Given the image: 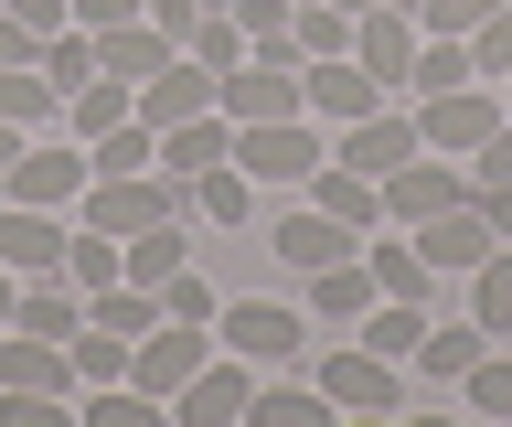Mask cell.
<instances>
[{
	"instance_id": "6da1fadb",
	"label": "cell",
	"mask_w": 512,
	"mask_h": 427,
	"mask_svg": "<svg viewBox=\"0 0 512 427\" xmlns=\"http://www.w3.org/2000/svg\"><path fill=\"white\" fill-rule=\"evenodd\" d=\"M320 395H331V406H342V417H395V406H406V363H384L374 342H331V353H320Z\"/></svg>"
},
{
	"instance_id": "7a4b0ae2",
	"label": "cell",
	"mask_w": 512,
	"mask_h": 427,
	"mask_svg": "<svg viewBox=\"0 0 512 427\" xmlns=\"http://www.w3.org/2000/svg\"><path fill=\"white\" fill-rule=\"evenodd\" d=\"M86 139H22V161L0 171V203H43V214H75L86 203Z\"/></svg>"
},
{
	"instance_id": "3957f363",
	"label": "cell",
	"mask_w": 512,
	"mask_h": 427,
	"mask_svg": "<svg viewBox=\"0 0 512 427\" xmlns=\"http://www.w3.org/2000/svg\"><path fill=\"white\" fill-rule=\"evenodd\" d=\"M203 363H214V321H160V331H139V342H128V385L171 406Z\"/></svg>"
},
{
	"instance_id": "277c9868",
	"label": "cell",
	"mask_w": 512,
	"mask_h": 427,
	"mask_svg": "<svg viewBox=\"0 0 512 427\" xmlns=\"http://www.w3.org/2000/svg\"><path fill=\"white\" fill-rule=\"evenodd\" d=\"M235 161H246L256 182H310V171L331 161V129H320L310 107H299V118H256V129H235Z\"/></svg>"
},
{
	"instance_id": "5b68a950",
	"label": "cell",
	"mask_w": 512,
	"mask_h": 427,
	"mask_svg": "<svg viewBox=\"0 0 512 427\" xmlns=\"http://www.w3.org/2000/svg\"><path fill=\"white\" fill-rule=\"evenodd\" d=\"M416 129L438 161H470L480 139L502 129V86H448V97H416Z\"/></svg>"
},
{
	"instance_id": "8992f818",
	"label": "cell",
	"mask_w": 512,
	"mask_h": 427,
	"mask_svg": "<svg viewBox=\"0 0 512 427\" xmlns=\"http://www.w3.org/2000/svg\"><path fill=\"white\" fill-rule=\"evenodd\" d=\"M246 406H256V363L224 353V342H214V363L171 395V417H182V427H246Z\"/></svg>"
},
{
	"instance_id": "52a82bcc",
	"label": "cell",
	"mask_w": 512,
	"mask_h": 427,
	"mask_svg": "<svg viewBox=\"0 0 512 427\" xmlns=\"http://www.w3.org/2000/svg\"><path fill=\"white\" fill-rule=\"evenodd\" d=\"M214 342L246 363H288L299 342H310V310H278V299H235V310H214Z\"/></svg>"
},
{
	"instance_id": "ba28073f",
	"label": "cell",
	"mask_w": 512,
	"mask_h": 427,
	"mask_svg": "<svg viewBox=\"0 0 512 427\" xmlns=\"http://www.w3.org/2000/svg\"><path fill=\"white\" fill-rule=\"evenodd\" d=\"M299 107H310L320 129H352V118H374V107H384V86L352 65V54H310V65H299Z\"/></svg>"
},
{
	"instance_id": "9c48e42d",
	"label": "cell",
	"mask_w": 512,
	"mask_h": 427,
	"mask_svg": "<svg viewBox=\"0 0 512 427\" xmlns=\"http://www.w3.org/2000/svg\"><path fill=\"white\" fill-rule=\"evenodd\" d=\"M427 150V129H416V107H374V118H352V129H331V161L342 171H395V161H416Z\"/></svg>"
},
{
	"instance_id": "30bf717a",
	"label": "cell",
	"mask_w": 512,
	"mask_h": 427,
	"mask_svg": "<svg viewBox=\"0 0 512 427\" xmlns=\"http://www.w3.org/2000/svg\"><path fill=\"white\" fill-rule=\"evenodd\" d=\"M448 203H470V171H448L438 150H416V161L384 171V225H427V214H448Z\"/></svg>"
},
{
	"instance_id": "8fae6325",
	"label": "cell",
	"mask_w": 512,
	"mask_h": 427,
	"mask_svg": "<svg viewBox=\"0 0 512 427\" xmlns=\"http://www.w3.org/2000/svg\"><path fill=\"white\" fill-rule=\"evenodd\" d=\"M352 65L395 97V86L416 75V11H395V0H384V11H352Z\"/></svg>"
},
{
	"instance_id": "7c38bea8",
	"label": "cell",
	"mask_w": 512,
	"mask_h": 427,
	"mask_svg": "<svg viewBox=\"0 0 512 427\" xmlns=\"http://www.w3.org/2000/svg\"><path fill=\"white\" fill-rule=\"evenodd\" d=\"M64 246H75V225H64V214H43V203H0V257L22 267V278H54Z\"/></svg>"
},
{
	"instance_id": "4fadbf2b",
	"label": "cell",
	"mask_w": 512,
	"mask_h": 427,
	"mask_svg": "<svg viewBox=\"0 0 512 427\" xmlns=\"http://www.w3.org/2000/svg\"><path fill=\"white\" fill-rule=\"evenodd\" d=\"M416 235V246H427V267H438V278H448V267H480V257H491V246H502V235H491V214H480V203H448V214H427V225H406Z\"/></svg>"
},
{
	"instance_id": "5bb4252c",
	"label": "cell",
	"mask_w": 512,
	"mask_h": 427,
	"mask_svg": "<svg viewBox=\"0 0 512 427\" xmlns=\"http://www.w3.org/2000/svg\"><path fill=\"white\" fill-rule=\"evenodd\" d=\"M374 299H384V289H374V267H363V246L331 257V267H310V321H320V331H352Z\"/></svg>"
},
{
	"instance_id": "9a60e30c",
	"label": "cell",
	"mask_w": 512,
	"mask_h": 427,
	"mask_svg": "<svg viewBox=\"0 0 512 427\" xmlns=\"http://www.w3.org/2000/svg\"><path fill=\"white\" fill-rule=\"evenodd\" d=\"M203 107H214V65H192V54H171V65L139 86V118H150V129H182Z\"/></svg>"
},
{
	"instance_id": "2e32d148",
	"label": "cell",
	"mask_w": 512,
	"mask_h": 427,
	"mask_svg": "<svg viewBox=\"0 0 512 427\" xmlns=\"http://www.w3.org/2000/svg\"><path fill=\"white\" fill-rule=\"evenodd\" d=\"M267 246H278V257L299 267V278H310V267H331V257H352V246H363V235H352L342 214H320V203H299V214H278V235H267Z\"/></svg>"
},
{
	"instance_id": "e0dca14e",
	"label": "cell",
	"mask_w": 512,
	"mask_h": 427,
	"mask_svg": "<svg viewBox=\"0 0 512 427\" xmlns=\"http://www.w3.org/2000/svg\"><path fill=\"white\" fill-rule=\"evenodd\" d=\"M11 331H32V342H75V331H86V289H75V278H22V310H11Z\"/></svg>"
},
{
	"instance_id": "ac0fdd59",
	"label": "cell",
	"mask_w": 512,
	"mask_h": 427,
	"mask_svg": "<svg viewBox=\"0 0 512 427\" xmlns=\"http://www.w3.org/2000/svg\"><path fill=\"white\" fill-rule=\"evenodd\" d=\"M171 54H182V43L160 33L150 11H139V22H118V33H96V65L118 75V86H150V75H160V65H171Z\"/></svg>"
},
{
	"instance_id": "d6986e66",
	"label": "cell",
	"mask_w": 512,
	"mask_h": 427,
	"mask_svg": "<svg viewBox=\"0 0 512 427\" xmlns=\"http://www.w3.org/2000/svg\"><path fill=\"white\" fill-rule=\"evenodd\" d=\"M0 385L11 395H64L75 385V353L64 342H32V331H0Z\"/></svg>"
},
{
	"instance_id": "ffe728a7",
	"label": "cell",
	"mask_w": 512,
	"mask_h": 427,
	"mask_svg": "<svg viewBox=\"0 0 512 427\" xmlns=\"http://www.w3.org/2000/svg\"><path fill=\"white\" fill-rule=\"evenodd\" d=\"M214 161H235V118H224V107L160 129V171H171V182H192V171H214Z\"/></svg>"
},
{
	"instance_id": "44dd1931",
	"label": "cell",
	"mask_w": 512,
	"mask_h": 427,
	"mask_svg": "<svg viewBox=\"0 0 512 427\" xmlns=\"http://www.w3.org/2000/svg\"><path fill=\"white\" fill-rule=\"evenodd\" d=\"M182 193H192V225H256V171H246V161L192 171Z\"/></svg>"
},
{
	"instance_id": "7402d4cb",
	"label": "cell",
	"mask_w": 512,
	"mask_h": 427,
	"mask_svg": "<svg viewBox=\"0 0 512 427\" xmlns=\"http://www.w3.org/2000/svg\"><path fill=\"white\" fill-rule=\"evenodd\" d=\"M310 203H320V214H342L352 235H374V225H384V182H374V171H342V161H320V171H310Z\"/></svg>"
},
{
	"instance_id": "603a6c76",
	"label": "cell",
	"mask_w": 512,
	"mask_h": 427,
	"mask_svg": "<svg viewBox=\"0 0 512 427\" xmlns=\"http://www.w3.org/2000/svg\"><path fill=\"white\" fill-rule=\"evenodd\" d=\"M352 342H374L384 363H416V342H427V299H374V310L352 321Z\"/></svg>"
},
{
	"instance_id": "cb8c5ba5",
	"label": "cell",
	"mask_w": 512,
	"mask_h": 427,
	"mask_svg": "<svg viewBox=\"0 0 512 427\" xmlns=\"http://www.w3.org/2000/svg\"><path fill=\"white\" fill-rule=\"evenodd\" d=\"M363 267H374V289H384V299H427V278H438V267H427V246H416L406 225L374 235V246H363Z\"/></svg>"
},
{
	"instance_id": "d4e9b609",
	"label": "cell",
	"mask_w": 512,
	"mask_h": 427,
	"mask_svg": "<svg viewBox=\"0 0 512 427\" xmlns=\"http://www.w3.org/2000/svg\"><path fill=\"white\" fill-rule=\"evenodd\" d=\"M118 118H139V86H118V75L96 65L86 86H75V97H64V129L75 139H96V129H118Z\"/></svg>"
},
{
	"instance_id": "484cf974",
	"label": "cell",
	"mask_w": 512,
	"mask_h": 427,
	"mask_svg": "<svg viewBox=\"0 0 512 427\" xmlns=\"http://www.w3.org/2000/svg\"><path fill=\"white\" fill-rule=\"evenodd\" d=\"M480 353H491V331H480V321H427V342H416L427 385H459V374H470Z\"/></svg>"
},
{
	"instance_id": "4316f807",
	"label": "cell",
	"mask_w": 512,
	"mask_h": 427,
	"mask_svg": "<svg viewBox=\"0 0 512 427\" xmlns=\"http://www.w3.org/2000/svg\"><path fill=\"white\" fill-rule=\"evenodd\" d=\"M416 97H448V86H480V65H470V43L459 33H416V75H406Z\"/></svg>"
},
{
	"instance_id": "83f0119b",
	"label": "cell",
	"mask_w": 512,
	"mask_h": 427,
	"mask_svg": "<svg viewBox=\"0 0 512 427\" xmlns=\"http://www.w3.org/2000/svg\"><path fill=\"white\" fill-rule=\"evenodd\" d=\"M470 321L491 331V342H512V246H491V257L470 267Z\"/></svg>"
},
{
	"instance_id": "f1b7e54d",
	"label": "cell",
	"mask_w": 512,
	"mask_h": 427,
	"mask_svg": "<svg viewBox=\"0 0 512 427\" xmlns=\"http://www.w3.org/2000/svg\"><path fill=\"white\" fill-rule=\"evenodd\" d=\"M0 118H11V129H54V118H64L54 75H43V65H11V75H0Z\"/></svg>"
},
{
	"instance_id": "f546056e",
	"label": "cell",
	"mask_w": 512,
	"mask_h": 427,
	"mask_svg": "<svg viewBox=\"0 0 512 427\" xmlns=\"http://www.w3.org/2000/svg\"><path fill=\"white\" fill-rule=\"evenodd\" d=\"M246 417H256V427H331L342 406H331L320 385H256V406H246Z\"/></svg>"
},
{
	"instance_id": "4dcf8cb0",
	"label": "cell",
	"mask_w": 512,
	"mask_h": 427,
	"mask_svg": "<svg viewBox=\"0 0 512 427\" xmlns=\"http://www.w3.org/2000/svg\"><path fill=\"white\" fill-rule=\"evenodd\" d=\"M288 43H299V65H310V54H352V11L342 0H299V11H288Z\"/></svg>"
},
{
	"instance_id": "1f68e13d",
	"label": "cell",
	"mask_w": 512,
	"mask_h": 427,
	"mask_svg": "<svg viewBox=\"0 0 512 427\" xmlns=\"http://www.w3.org/2000/svg\"><path fill=\"white\" fill-rule=\"evenodd\" d=\"M64 278L75 289H107V278H128V246L107 225H75V246H64Z\"/></svg>"
},
{
	"instance_id": "d6a6232c",
	"label": "cell",
	"mask_w": 512,
	"mask_h": 427,
	"mask_svg": "<svg viewBox=\"0 0 512 427\" xmlns=\"http://www.w3.org/2000/svg\"><path fill=\"white\" fill-rule=\"evenodd\" d=\"M171 406L160 395H139V385H86V427H160Z\"/></svg>"
},
{
	"instance_id": "836d02e7",
	"label": "cell",
	"mask_w": 512,
	"mask_h": 427,
	"mask_svg": "<svg viewBox=\"0 0 512 427\" xmlns=\"http://www.w3.org/2000/svg\"><path fill=\"white\" fill-rule=\"evenodd\" d=\"M64 353H75V385H128V342H118V331H96V321H86Z\"/></svg>"
},
{
	"instance_id": "e575fe53",
	"label": "cell",
	"mask_w": 512,
	"mask_h": 427,
	"mask_svg": "<svg viewBox=\"0 0 512 427\" xmlns=\"http://www.w3.org/2000/svg\"><path fill=\"white\" fill-rule=\"evenodd\" d=\"M43 75H54V97H75V86L96 75V33H86V22H64V33L43 43Z\"/></svg>"
},
{
	"instance_id": "d590c367",
	"label": "cell",
	"mask_w": 512,
	"mask_h": 427,
	"mask_svg": "<svg viewBox=\"0 0 512 427\" xmlns=\"http://www.w3.org/2000/svg\"><path fill=\"white\" fill-rule=\"evenodd\" d=\"M182 54H192V65H214V75H224V65H246V22H235V11H203Z\"/></svg>"
},
{
	"instance_id": "8d00e7d4",
	"label": "cell",
	"mask_w": 512,
	"mask_h": 427,
	"mask_svg": "<svg viewBox=\"0 0 512 427\" xmlns=\"http://www.w3.org/2000/svg\"><path fill=\"white\" fill-rule=\"evenodd\" d=\"M160 310H171V321H214L224 299H214V278H203V267H171V278H160Z\"/></svg>"
},
{
	"instance_id": "74e56055",
	"label": "cell",
	"mask_w": 512,
	"mask_h": 427,
	"mask_svg": "<svg viewBox=\"0 0 512 427\" xmlns=\"http://www.w3.org/2000/svg\"><path fill=\"white\" fill-rule=\"evenodd\" d=\"M459 385H470V406H480V417H512V353H480Z\"/></svg>"
},
{
	"instance_id": "f35d334b",
	"label": "cell",
	"mask_w": 512,
	"mask_h": 427,
	"mask_svg": "<svg viewBox=\"0 0 512 427\" xmlns=\"http://www.w3.org/2000/svg\"><path fill=\"white\" fill-rule=\"evenodd\" d=\"M470 65H480V86H502V75H512V0L470 33Z\"/></svg>"
},
{
	"instance_id": "ab89813d",
	"label": "cell",
	"mask_w": 512,
	"mask_h": 427,
	"mask_svg": "<svg viewBox=\"0 0 512 427\" xmlns=\"http://www.w3.org/2000/svg\"><path fill=\"white\" fill-rule=\"evenodd\" d=\"M491 11H502V0H427V11H416V33H459V43H470Z\"/></svg>"
},
{
	"instance_id": "60d3db41",
	"label": "cell",
	"mask_w": 512,
	"mask_h": 427,
	"mask_svg": "<svg viewBox=\"0 0 512 427\" xmlns=\"http://www.w3.org/2000/svg\"><path fill=\"white\" fill-rule=\"evenodd\" d=\"M0 427H64V395H11L0 385Z\"/></svg>"
},
{
	"instance_id": "b9f144b4",
	"label": "cell",
	"mask_w": 512,
	"mask_h": 427,
	"mask_svg": "<svg viewBox=\"0 0 512 427\" xmlns=\"http://www.w3.org/2000/svg\"><path fill=\"white\" fill-rule=\"evenodd\" d=\"M459 171H470V182H512V118H502V129H491V139H480V150H470V161H459Z\"/></svg>"
},
{
	"instance_id": "7bdbcfd3",
	"label": "cell",
	"mask_w": 512,
	"mask_h": 427,
	"mask_svg": "<svg viewBox=\"0 0 512 427\" xmlns=\"http://www.w3.org/2000/svg\"><path fill=\"white\" fill-rule=\"evenodd\" d=\"M0 11H11V22H22V33H43V43H54L64 22H75V0H0Z\"/></svg>"
},
{
	"instance_id": "ee69618b",
	"label": "cell",
	"mask_w": 512,
	"mask_h": 427,
	"mask_svg": "<svg viewBox=\"0 0 512 427\" xmlns=\"http://www.w3.org/2000/svg\"><path fill=\"white\" fill-rule=\"evenodd\" d=\"M139 11H150V0H75V22H86V33H118V22H139Z\"/></svg>"
},
{
	"instance_id": "f6af8a7d",
	"label": "cell",
	"mask_w": 512,
	"mask_h": 427,
	"mask_svg": "<svg viewBox=\"0 0 512 427\" xmlns=\"http://www.w3.org/2000/svg\"><path fill=\"white\" fill-rule=\"evenodd\" d=\"M11 65H43V33H22V22L0 11V75H11Z\"/></svg>"
},
{
	"instance_id": "bcb514c9",
	"label": "cell",
	"mask_w": 512,
	"mask_h": 427,
	"mask_svg": "<svg viewBox=\"0 0 512 427\" xmlns=\"http://www.w3.org/2000/svg\"><path fill=\"white\" fill-rule=\"evenodd\" d=\"M11 310H22V267L0 257V331H11Z\"/></svg>"
},
{
	"instance_id": "7dc6e473",
	"label": "cell",
	"mask_w": 512,
	"mask_h": 427,
	"mask_svg": "<svg viewBox=\"0 0 512 427\" xmlns=\"http://www.w3.org/2000/svg\"><path fill=\"white\" fill-rule=\"evenodd\" d=\"M22 139H32V129H11V118H0V171H11V161H22Z\"/></svg>"
},
{
	"instance_id": "c3c4849f",
	"label": "cell",
	"mask_w": 512,
	"mask_h": 427,
	"mask_svg": "<svg viewBox=\"0 0 512 427\" xmlns=\"http://www.w3.org/2000/svg\"><path fill=\"white\" fill-rule=\"evenodd\" d=\"M502 118H512V75H502Z\"/></svg>"
},
{
	"instance_id": "681fc988",
	"label": "cell",
	"mask_w": 512,
	"mask_h": 427,
	"mask_svg": "<svg viewBox=\"0 0 512 427\" xmlns=\"http://www.w3.org/2000/svg\"><path fill=\"white\" fill-rule=\"evenodd\" d=\"M203 11H235V0H203Z\"/></svg>"
}]
</instances>
